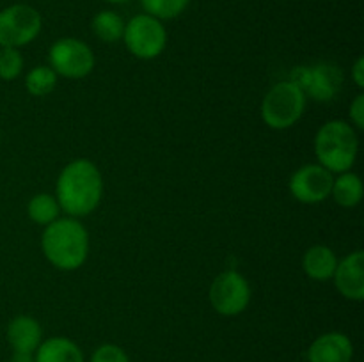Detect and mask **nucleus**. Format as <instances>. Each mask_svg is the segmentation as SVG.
Instances as JSON below:
<instances>
[{"instance_id":"obj_1","label":"nucleus","mask_w":364,"mask_h":362,"mask_svg":"<svg viewBox=\"0 0 364 362\" xmlns=\"http://www.w3.org/2000/svg\"><path fill=\"white\" fill-rule=\"evenodd\" d=\"M103 176L89 158H77L63 167L55 183V199L60 209L73 219L87 216L100 206Z\"/></svg>"},{"instance_id":"obj_2","label":"nucleus","mask_w":364,"mask_h":362,"mask_svg":"<svg viewBox=\"0 0 364 362\" xmlns=\"http://www.w3.org/2000/svg\"><path fill=\"white\" fill-rule=\"evenodd\" d=\"M41 251L46 261L57 270H78L89 256V233L73 216L57 219L45 226L41 234Z\"/></svg>"},{"instance_id":"obj_3","label":"nucleus","mask_w":364,"mask_h":362,"mask_svg":"<svg viewBox=\"0 0 364 362\" xmlns=\"http://www.w3.org/2000/svg\"><path fill=\"white\" fill-rule=\"evenodd\" d=\"M358 131L343 119L327 121L315 135V155L322 167L333 174L347 172L358 160Z\"/></svg>"},{"instance_id":"obj_4","label":"nucleus","mask_w":364,"mask_h":362,"mask_svg":"<svg viewBox=\"0 0 364 362\" xmlns=\"http://www.w3.org/2000/svg\"><path fill=\"white\" fill-rule=\"evenodd\" d=\"M306 102L308 98L304 91L295 82H277L263 96L262 106H259L262 121L272 130H288L304 116Z\"/></svg>"},{"instance_id":"obj_5","label":"nucleus","mask_w":364,"mask_h":362,"mask_svg":"<svg viewBox=\"0 0 364 362\" xmlns=\"http://www.w3.org/2000/svg\"><path fill=\"white\" fill-rule=\"evenodd\" d=\"M43 28V18L28 4H13L0 11V48H18L34 41Z\"/></svg>"},{"instance_id":"obj_6","label":"nucleus","mask_w":364,"mask_h":362,"mask_svg":"<svg viewBox=\"0 0 364 362\" xmlns=\"http://www.w3.org/2000/svg\"><path fill=\"white\" fill-rule=\"evenodd\" d=\"M123 41L132 55L142 60H151L166 50L167 31L162 21L142 13L124 23Z\"/></svg>"},{"instance_id":"obj_7","label":"nucleus","mask_w":364,"mask_h":362,"mask_svg":"<svg viewBox=\"0 0 364 362\" xmlns=\"http://www.w3.org/2000/svg\"><path fill=\"white\" fill-rule=\"evenodd\" d=\"M96 57L87 43L77 38H60L50 46L48 66L57 77L80 80L95 70Z\"/></svg>"},{"instance_id":"obj_8","label":"nucleus","mask_w":364,"mask_h":362,"mask_svg":"<svg viewBox=\"0 0 364 362\" xmlns=\"http://www.w3.org/2000/svg\"><path fill=\"white\" fill-rule=\"evenodd\" d=\"M290 80L304 91L306 98L327 103L340 94L345 77L338 64L318 62L313 66H299Z\"/></svg>"},{"instance_id":"obj_9","label":"nucleus","mask_w":364,"mask_h":362,"mask_svg":"<svg viewBox=\"0 0 364 362\" xmlns=\"http://www.w3.org/2000/svg\"><path fill=\"white\" fill-rule=\"evenodd\" d=\"M208 300L217 314L238 316L251 304V286L240 272L226 270L213 279Z\"/></svg>"},{"instance_id":"obj_10","label":"nucleus","mask_w":364,"mask_h":362,"mask_svg":"<svg viewBox=\"0 0 364 362\" xmlns=\"http://www.w3.org/2000/svg\"><path fill=\"white\" fill-rule=\"evenodd\" d=\"M334 174L320 163L301 165L288 181V190L302 204H318L331 197Z\"/></svg>"},{"instance_id":"obj_11","label":"nucleus","mask_w":364,"mask_h":362,"mask_svg":"<svg viewBox=\"0 0 364 362\" xmlns=\"http://www.w3.org/2000/svg\"><path fill=\"white\" fill-rule=\"evenodd\" d=\"M334 286L340 295L347 300H364V252L354 251L338 259V266L334 270Z\"/></svg>"},{"instance_id":"obj_12","label":"nucleus","mask_w":364,"mask_h":362,"mask_svg":"<svg viewBox=\"0 0 364 362\" xmlns=\"http://www.w3.org/2000/svg\"><path fill=\"white\" fill-rule=\"evenodd\" d=\"M308 362H352L354 344L343 332H326L316 337L308 348Z\"/></svg>"},{"instance_id":"obj_13","label":"nucleus","mask_w":364,"mask_h":362,"mask_svg":"<svg viewBox=\"0 0 364 362\" xmlns=\"http://www.w3.org/2000/svg\"><path fill=\"white\" fill-rule=\"evenodd\" d=\"M6 337L13 351L34 353L43 341V329L36 318L20 314L9 322L6 329Z\"/></svg>"},{"instance_id":"obj_14","label":"nucleus","mask_w":364,"mask_h":362,"mask_svg":"<svg viewBox=\"0 0 364 362\" xmlns=\"http://www.w3.org/2000/svg\"><path fill=\"white\" fill-rule=\"evenodd\" d=\"M336 266V254L327 245H313L302 256V270L309 279L316 280V283H326V280L333 279Z\"/></svg>"},{"instance_id":"obj_15","label":"nucleus","mask_w":364,"mask_h":362,"mask_svg":"<svg viewBox=\"0 0 364 362\" xmlns=\"http://www.w3.org/2000/svg\"><path fill=\"white\" fill-rule=\"evenodd\" d=\"M36 362H85L84 351L70 337L55 336L41 341L34 351Z\"/></svg>"},{"instance_id":"obj_16","label":"nucleus","mask_w":364,"mask_h":362,"mask_svg":"<svg viewBox=\"0 0 364 362\" xmlns=\"http://www.w3.org/2000/svg\"><path fill=\"white\" fill-rule=\"evenodd\" d=\"M363 192V181L359 174L347 170V172H341L338 174V177H334L331 197L334 199L338 206L350 209L361 202Z\"/></svg>"},{"instance_id":"obj_17","label":"nucleus","mask_w":364,"mask_h":362,"mask_svg":"<svg viewBox=\"0 0 364 362\" xmlns=\"http://www.w3.org/2000/svg\"><path fill=\"white\" fill-rule=\"evenodd\" d=\"M124 23L119 13L110 9H103L96 13L91 20V31L100 41L103 43H117L123 39Z\"/></svg>"},{"instance_id":"obj_18","label":"nucleus","mask_w":364,"mask_h":362,"mask_svg":"<svg viewBox=\"0 0 364 362\" xmlns=\"http://www.w3.org/2000/svg\"><path fill=\"white\" fill-rule=\"evenodd\" d=\"M59 213L60 206L57 202L55 195L46 194V192L36 194L27 204L28 219L34 224H38V226H48L53 220L59 219Z\"/></svg>"},{"instance_id":"obj_19","label":"nucleus","mask_w":364,"mask_h":362,"mask_svg":"<svg viewBox=\"0 0 364 362\" xmlns=\"http://www.w3.org/2000/svg\"><path fill=\"white\" fill-rule=\"evenodd\" d=\"M55 87L57 73L48 64L32 67L27 73V77H25V89H27L28 94L36 96V98H43V96L50 94Z\"/></svg>"},{"instance_id":"obj_20","label":"nucleus","mask_w":364,"mask_h":362,"mask_svg":"<svg viewBox=\"0 0 364 362\" xmlns=\"http://www.w3.org/2000/svg\"><path fill=\"white\" fill-rule=\"evenodd\" d=\"M191 0H141V6L146 14L156 20H174L185 13Z\"/></svg>"},{"instance_id":"obj_21","label":"nucleus","mask_w":364,"mask_h":362,"mask_svg":"<svg viewBox=\"0 0 364 362\" xmlns=\"http://www.w3.org/2000/svg\"><path fill=\"white\" fill-rule=\"evenodd\" d=\"M23 71V55L18 48H0V80L13 82Z\"/></svg>"},{"instance_id":"obj_22","label":"nucleus","mask_w":364,"mask_h":362,"mask_svg":"<svg viewBox=\"0 0 364 362\" xmlns=\"http://www.w3.org/2000/svg\"><path fill=\"white\" fill-rule=\"evenodd\" d=\"M89 362H130L127 351L121 346L114 343L100 344L95 351H92Z\"/></svg>"},{"instance_id":"obj_23","label":"nucleus","mask_w":364,"mask_h":362,"mask_svg":"<svg viewBox=\"0 0 364 362\" xmlns=\"http://www.w3.org/2000/svg\"><path fill=\"white\" fill-rule=\"evenodd\" d=\"M348 116H350V123L355 130H364V94L363 92H359V94L354 98V102L350 103Z\"/></svg>"},{"instance_id":"obj_24","label":"nucleus","mask_w":364,"mask_h":362,"mask_svg":"<svg viewBox=\"0 0 364 362\" xmlns=\"http://www.w3.org/2000/svg\"><path fill=\"white\" fill-rule=\"evenodd\" d=\"M352 80L355 82L359 89L364 87V57L359 55L352 66Z\"/></svg>"},{"instance_id":"obj_25","label":"nucleus","mask_w":364,"mask_h":362,"mask_svg":"<svg viewBox=\"0 0 364 362\" xmlns=\"http://www.w3.org/2000/svg\"><path fill=\"white\" fill-rule=\"evenodd\" d=\"M7 362H36L34 353H20V351H13L11 358Z\"/></svg>"},{"instance_id":"obj_26","label":"nucleus","mask_w":364,"mask_h":362,"mask_svg":"<svg viewBox=\"0 0 364 362\" xmlns=\"http://www.w3.org/2000/svg\"><path fill=\"white\" fill-rule=\"evenodd\" d=\"M109 4H124V2H130V0H105Z\"/></svg>"},{"instance_id":"obj_27","label":"nucleus","mask_w":364,"mask_h":362,"mask_svg":"<svg viewBox=\"0 0 364 362\" xmlns=\"http://www.w3.org/2000/svg\"><path fill=\"white\" fill-rule=\"evenodd\" d=\"M0 142H2V133H0Z\"/></svg>"}]
</instances>
